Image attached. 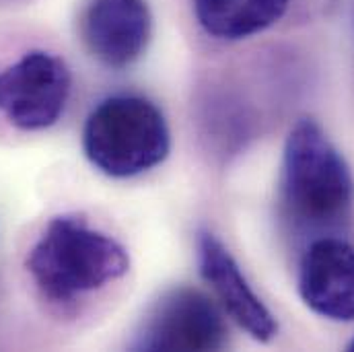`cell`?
Returning a JSON list of instances; mask_svg holds the SVG:
<instances>
[{"label":"cell","instance_id":"obj_1","mask_svg":"<svg viewBox=\"0 0 354 352\" xmlns=\"http://www.w3.org/2000/svg\"><path fill=\"white\" fill-rule=\"evenodd\" d=\"M25 268L46 299L66 303L122 278L130 256L113 237L91 229L85 219L62 214L48 223Z\"/></svg>","mask_w":354,"mask_h":352},{"label":"cell","instance_id":"obj_2","mask_svg":"<svg viewBox=\"0 0 354 352\" xmlns=\"http://www.w3.org/2000/svg\"><path fill=\"white\" fill-rule=\"evenodd\" d=\"M280 185L288 212L311 227L334 225L353 206V172L311 118L299 120L286 136Z\"/></svg>","mask_w":354,"mask_h":352},{"label":"cell","instance_id":"obj_3","mask_svg":"<svg viewBox=\"0 0 354 352\" xmlns=\"http://www.w3.org/2000/svg\"><path fill=\"white\" fill-rule=\"evenodd\" d=\"M83 149L93 167L109 177H134L161 165L171 149L163 111L138 95H113L88 113Z\"/></svg>","mask_w":354,"mask_h":352},{"label":"cell","instance_id":"obj_4","mask_svg":"<svg viewBox=\"0 0 354 352\" xmlns=\"http://www.w3.org/2000/svg\"><path fill=\"white\" fill-rule=\"evenodd\" d=\"M71 85V71L60 56L31 50L0 71V113L19 130H46L60 120Z\"/></svg>","mask_w":354,"mask_h":352},{"label":"cell","instance_id":"obj_5","mask_svg":"<svg viewBox=\"0 0 354 352\" xmlns=\"http://www.w3.org/2000/svg\"><path fill=\"white\" fill-rule=\"evenodd\" d=\"M227 326L218 307L204 293L179 286L159 299L136 346L140 351H218Z\"/></svg>","mask_w":354,"mask_h":352},{"label":"cell","instance_id":"obj_6","mask_svg":"<svg viewBox=\"0 0 354 352\" xmlns=\"http://www.w3.org/2000/svg\"><path fill=\"white\" fill-rule=\"evenodd\" d=\"M303 303L330 322H354V246L340 237L309 243L299 264Z\"/></svg>","mask_w":354,"mask_h":352},{"label":"cell","instance_id":"obj_7","mask_svg":"<svg viewBox=\"0 0 354 352\" xmlns=\"http://www.w3.org/2000/svg\"><path fill=\"white\" fill-rule=\"evenodd\" d=\"M153 15L147 0H91L83 15L88 52L107 68L132 66L149 48Z\"/></svg>","mask_w":354,"mask_h":352},{"label":"cell","instance_id":"obj_8","mask_svg":"<svg viewBox=\"0 0 354 352\" xmlns=\"http://www.w3.org/2000/svg\"><path fill=\"white\" fill-rule=\"evenodd\" d=\"M198 254L202 278L210 284L231 319L254 340L270 342L278 334V322L252 288L231 252L214 235L204 233L198 243Z\"/></svg>","mask_w":354,"mask_h":352},{"label":"cell","instance_id":"obj_9","mask_svg":"<svg viewBox=\"0 0 354 352\" xmlns=\"http://www.w3.org/2000/svg\"><path fill=\"white\" fill-rule=\"evenodd\" d=\"M290 0H194L200 27L225 41H237L276 25Z\"/></svg>","mask_w":354,"mask_h":352},{"label":"cell","instance_id":"obj_10","mask_svg":"<svg viewBox=\"0 0 354 352\" xmlns=\"http://www.w3.org/2000/svg\"><path fill=\"white\" fill-rule=\"evenodd\" d=\"M348 351H353L354 352V338L348 342Z\"/></svg>","mask_w":354,"mask_h":352}]
</instances>
